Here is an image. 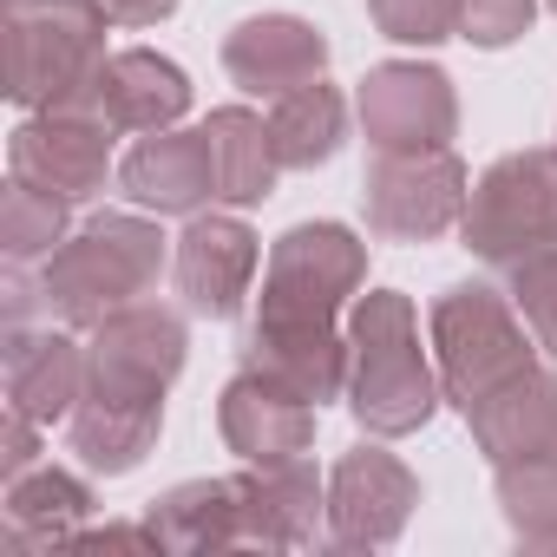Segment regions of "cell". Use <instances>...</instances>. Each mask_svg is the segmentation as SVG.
I'll return each instance as SVG.
<instances>
[{
    "instance_id": "cell-1",
    "label": "cell",
    "mask_w": 557,
    "mask_h": 557,
    "mask_svg": "<svg viewBox=\"0 0 557 557\" xmlns=\"http://www.w3.org/2000/svg\"><path fill=\"white\" fill-rule=\"evenodd\" d=\"M348 348H355V381H348V407L368 433L400 440L413 426L433 420L440 394H433V368L420 355V329H413V302L400 289H374L355 302L348 315Z\"/></svg>"
},
{
    "instance_id": "cell-2",
    "label": "cell",
    "mask_w": 557,
    "mask_h": 557,
    "mask_svg": "<svg viewBox=\"0 0 557 557\" xmlns=\"http://www.w3.org/2000/svg\"><path fill=\"white\" fill-rule=\"evenodd\" d=\"M158 269H164V236L158 223L145 216H125V210H106L92 216L73 243H60L47 256V309L60 322H106L112 309L138 302L151 283H158Z\"/></svg>"
},
{
    "instance_id": "cell-3",
    "label": "cell",
    "mask_w": 557,
    "mask_h": 557,
    "mask_svg": "<svg viewBox=\"0 0 557 557\" xmlns=\"http://www.w3.org/2000/svg\"><path fill=\"white\" fill-rule=\"evenodd\" d=\"M99 0H8V99L34 112L73 106L106 66Z\"/></svg>"
},
{
    "instance_id": "cell-4",
    "label": "cell",
    "mask_w": 557,
    "mask_h": 557,
    "mask_svg": "<svg viewBox=\"0 0 557 557\" xmlns=\"http://www.w3.org/2000/svg\"><path fill=\"white\" fill-rule=\"evenodd\" d=\"M433 348H440V387L459 413L531 374V342L511 315V302L485 283H459L433 302Z\"/></svg>"
},
{
    "instance_id": "cell-5",
    "label": "cell",
    "mask_w": 557,
    "mask_h": 557,
    "mask_svg": "<svg viewBox=\"0 0 557 557\" xmlns=\"http://www.w3.org/2000/svg\"><path fill=\"white\" fill-rule=\"evenodd\" d=\"M368 249L342 223H296L269 249L262 309L256 322H296V329H335V309L361 289Z\"/></svg>"
},
{
    "instance_id": "cell-6",
    "label": "cell",
    "mask_w": 557,
    "mask_h": 557,
    "mask_svg": "<svg viewBox=\"0 0 557 557\" xmlns=\"http://www.w3.org/2000/svg\"><path fill=\"white\" fill-rule=\"evenodd\" d=\"M466 249L485 262H518L557 243V145L498 158L466 197Z\"/></svg>"
},
{
    "instance_id": "cell-7",
    "label": "cell",
    "mask_w": 557,
    "mask_h": 557,
    "mask_svg": "<svg viewBox=\"0 0 557 557\" xmlns=\"http://www.w3.org/2000/svg\"><path fill=\"white\" fill-rule=\"evenodd\" d=\"M466 164L453 151H374L368 164V223L387 243H433L466 216Z\"/></svg>"
},
{
    "instance_id": "cell-8",
    "label": "cell",
    "mask_w": 557,
    "mask_h": 557,
    "mask_svg": "<svg viewBox=\"0 0 557 557\" xmlns=\"http://www.w3.org/2000/svg\"><path fill=\"white\" fill-rule=\"evenodd\" d=\"M184 368V322L158 302H125L106 322H92L86 348V394L106 400H164V387Z\"/></svg>"
},
{
    "instance_id": "cell-9",
    "label": "cell",
    "mask_w": 557,
    "mask_h": 557,
    "mask_svg": "<svg viewBox=\"0 0 557 557\" xmlns=\"http://www.w3.org/2000/svg\"><path fill=\"white\" fill-rule=\"evenodd\" d=\"M453 125H459V99L440 66L387 60L361 79V132L374 151H446Z\"/></svg>"
},
{
    "instance_id": "cell-10",
    "label": "cell",
    "mask_w": 557,
    "mask_h": 557,
    "mask_svg": "<svg viewBox=\"0 0 557 557\" xmlns=\"http://www.w3.org/2000/svg\"><path fill=\"white\" fill-rule=\"evenodd\" d=\"M413 505H420V479L394 453L361 446L329 479V544H342V550H381V544L400 537V524H407Z\"/></svg>"
},
{
    "instance_id": "cell-11",
    "label": "cell",
    "mask_w": 557,
    "mask_h": 557,
    "mask_svg": "<svg viewBox=\"0 0 557 557\" xmlns=\"http://www.w3.org/2000/svg\"><path fill=\"white\" fill-rule=\"evenodd\" d=\"M216 426H223V446L243 453L249 466L296 459L315 440V400H302L296 387H283L262 368H243L216 400Z\"/></svg>"
},
{
    "instance_id": "cell-12",
    "label": "cell",
    "mask_w": 557,
    "mask_h": 557,
    "mask_svg": "<svg viewBox=\"0 0 557 557\" xmlns=\"http://www.w3.org/2000/svg\"><path fill=\"white\" fill-rule=\"evenodd\" d=\"M106 158H112V125L92 112H40L14 132V177L66 203L106 190Z\"/></svg>"
},
{
    "instance_id": "cell-13",
    "label": "cell",
    "mask_w": 557,
    "mask_h": 557,
    "mask_svg": "<svg viewBox=\"0 0 557 557\" xmlns=\"http://www.w3.org/2000/svg\"><path fill=\"white\" fill-rule=\"evenodd\" d=\"M184 106H190V79L171 60L132 47V53H106L92 86L73 106H60V112H92L112 132H164V125L184 119Z\"/></svg>"
},
{
    "instance_id": "cell-14",
    "label": "cell",
    "mask_w": 557,
    "mask_h": 557,
    "mask_svg": "<svg viewBox=\"0 0 557 557\" xmlns=\"http://www.w3.org/2000/svg\"><path fill=\"white\" fill-rule=\"evenodd\" d=\"M256 275V236L236 216H190V230L177 236V296L190 315L230 322L249 296Z\"/></svg>"
},
{
    "instance_id": "cell-15",
    "label": "cell",
    "mask_w": 557,
    "mask_h": 557,
    "mask_svg": "<svg viewBox=\"0 0 557 557\" xmlns=\"http://www.w3.org/2000/svg\"><path fill=\"white\" fill-rule=\"evenodd\" d=\"M322 66H329V40L296 14H256L223 40V73L256 99H283L322 79Z\"/></svg>"
},
{
    "instance_id": "cell-16",
    "label": "cell",
    "mask_w": 557,
    "mask_h": 557,
    "mask_svg": "<svg viewBox=\"0 0 557 557\" xmlns=\"http://www.w3.org/2000/svg\"><path fill=\"white\" fill-rule=\"evenodd\" d=\"M236 505H243V544H269V550L309 544L315 537V518H329L322 479H315V466L302 453L296 459L249 466L236 479Z\"/></svg>"
},
{
    "instance_id": "cell-17",
    "label": "cell",
    "mask_w": 557,
    "mask_h": 557,
    "mask_svg": "<svg viewBox=\"0 0 557 557\" xmlns=\"http://www.w3.org/2000/svg\"><path fill=\"white\" fill-rule=\"evenodd\" d=\"M119 184L132 203L158 210V216H197L216 197V171H210V145L203 132H145V145L119 164Z\"/></svg>"
},
{
    "instance_id": "cell-18",
    "label": "cell",
    "mask_w": 557,
    "mask_h": 557,
    "mask_svg": "<svg viewBox=\"0 0 557 557\" xmlns=\"http://www.w3.org/2000/svg\"><path fill=\"white\" fill-rule=\"evenodd\" d=\"M466 420H472V440L492 466L524 459V453H550L557 446V381L531 368L511 387H498L492 400H479Z\"/></svg>"
},
{
    "instance_id": "cell-19",
    "label": "cell",
    "mask_w": 557,
    "mask_h": 557,
    "mask_svg": "<svg viewBox=\"0 0 557 557\" xmlns=\"http://www.w3.org/2000/svg\"><path fill=\"white\" fill-rule=\"evenodd\" d=\"M348 355L335 329H296V322H256L249 335V368L275 374L283 387H296L302 400H335L348 387Z\"/></svg>"
},
{
    "instance_id": "cell-20",
    "label": "cell",
    "mask_w": 557,
    "mask_h": 557,
    "mask_svg": "<svg viewBox=\"0 0 557 557\" xmlns=\"http://www.w3.org/2000/svg\"><path fill=\"white\" fill-rule=\"evenodd\" d=\"M86 394V348H73L66 335H8V407L34 413V420H60L73 413Z\"/></svg>"
},
{
    "instance_id": "cell-21",
    "label": "cell",
    "mask_w": 557,
    "mask_h": 557,
    "mask_svg": "<svg viewBox=\"0 0 557 557\" xmlns=\"http://www.w3.org/2000/svg\"><path fill=\"white\" fill-rule=\"evenodd\" d=\"M203 145H210V171H216V197L223 203H262L275 190V138L269 119H256L249 106H223L203 119Z\"/></svg>"
},
{
    "instance_id": "cell-22",
    "label": "cell",
    "mask_w": 557,
    "mask_h": 557,
    "mask_svg": "<svg viewBox=\"0 0 557 557\" xmlns=\"http://www.w3.org/2000/svg\"><path fill=\"white\" fill-rule=\"evenodd\" d=\"M164 426V400H106V394H79L73 407V453L92 472H132L151 440Z\"/></svg>"
},
{
    "instance_id": "cell-23",
    "label": "cell",
    "mask_w": 557,
    "mask_h": 557,
    "mask_svg": "<svg viewBox=\"0 0 557 557\" xmlns=\"http://www.w3.org/2000/svg\"><path fill=\"white\" fill-rule=\"evenodd\" d=\"M145 524L158 531V550H216V544H243L236 479H190V485L164 492Z\"/></svg>"
},
{
    "instance_id": "cell-24",
    "label": "cell",
    "mask_w": 557,
    "mask_h": 557,
    "mask_svg": "<svg viewBox=\"0 0 557 557\" xmlns=\"http://www.w3.org/2000/svg\"><path fill=\"white\" fill-rule=\"evenodd\" d=\"M86 511H92V492L73 472H60V466H34V472L8 479V544L14 550L66 544Z\"/></svg>"
},
{
    "instance_id": "cell-25",
    "label": "cell",
    "mask_w": 557,
    "mask_h": 557,
    "mask_svg": "<svg viewBox=\"0 0 557 557\" xmlns=\"http://www.w3.org/2000/svg\"><path fill=\"white\" fill-rule=\"evenodd\" d=\"M269 138H275V158H283L289 171L329 164V158L342 151V138H348V106H342V92L322 86V79L283 92V99H275V112H269Z\"/></svg>"
},
{
    "instance_id": "cell-26",
    "label": "cell",
    "mask_w": 557,
    "mask_h": 557,
    "mask_svg": "<svg viewBox=\"0 0 557 557\" xmlns=\"http://www.w3.org/2000/svg\"><path fill=\"white\" fill-rule=\"evenodd\" d=\"M498 472V505L511 518V531L524 544H550L557 537V446L550 453H524L492 466Z\"/></svg>"
},
{
    "instance_id": "cell-27",
    "label": "cell",
    "mask_w": 557,
    "mask_h": 557,
    "mask_svg": "<svg viewBox=\"0 0 557 557\" xmlns=\"http://www.w3.org/2000/svg\"><path fill=\"white\" fill-rule=\"evenodd\" d=\"M0 243H8L14 262H34V256H53L66 243V197L14 177L8 184V203H0Z\"/></svg>"
},
{
    "instance_id": "cell-28",
    "label": "cell",
    "mask_w": 557,
    "mask_h": 557,
    "mask_svg": "<svg viewBox=\"0 0 557 557\" xmlns=\"http://www.w3.org/2000/svg\"><path fill=\"white\" fill-rule=\"evenodd\" d=\"M511 302L531 329V342L557 361V243L550 249H531L511 262Z\"/></svg>"
},
{
    "instance_id": "cell-29",
    "label": "cell",
    "mask_w": 557,
    "mask_h": 557,
    "mask_svg": "<svg viewBox=\"0 0 557 557\" xmlns=\"http://www.w3.org/2000/svg\"><path fill=\"white\" fill-rule=\"evenodd\" d=\"M368 14L400 47H440L459 34V0H368Z\"/></svg>"
},
{
    "instance_id": "cell-30",
    "label": "cell",
    "mask_w": 557,
    "mask_h": 557,
    "mask_svg": "<svg viewBox=\"0 0 557 557\" xmlns=\"http://www.w3.org/2000/svg\"><path fill=\"white\" fill-rule=\"evenodd\" d=\"M537 14V0H459V40L472 47H511Z\"/></svg>"
},
{
    "instance_id": "cell-31",
    "label": "cell",
    "mask_w": 557,
    "mask_h": 557,
    "mask_svg": "<svg viewBox=\"0 0 557 557\" xmlns=\"http://www.w3.org/2000/svg\"><path fill=\"white\" fill-rule=\"evenodd\" d=\"M34 413H21V407H8V440H0V446H8V453H0V472H8V479H21V472H34V453H40V440H34Z\"/></svg>"
},
{
    "instance_id": "cell-32",
    "label": "cell",
    "mask_w": 557,
    "mask_h": 557,
    "mask_svg": "<svg viewBox=\"0 0 557 557\" xmlns=\"http://www.w3.org/2000/svg\"><path fill=\"white\" fill-rule=\"evenodd\" d=\"M99 8L119 21V27H158L177 14V0H99Z\"/></svg>"
},
{
    "instance_id": "cell-33",
    "label": "cell",
    "mask_w": 557,
    "mask_h": 557,
    "mask_svg": "<svg viewBox=\"0 0 557 557\" xmlns=\"http://www.w3.org/2000/svg\"><path fill=\"white\" fill-rule=\"evenodd\" d=\"M550 550H557V537H550Z\"/></svg>"
},
{
    "instance_id": "cell-34",
    "label": "cell",
    "mask_w": 557,
    "mask_h": 557,
    "mask_svg": "<svg viewBox=\"0 0 557 557\" xmlns=\"http://www.w3.org/2000/svg\"><path fill=\"white\" fill-rule=\"evenodd\" d=\"M550 8H557V0H550Z\"/></svg>"
}]
</instances>
